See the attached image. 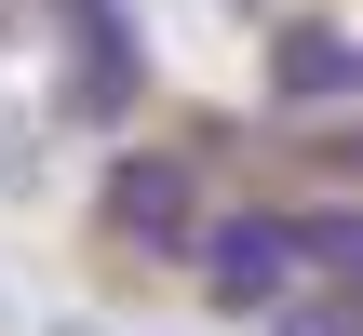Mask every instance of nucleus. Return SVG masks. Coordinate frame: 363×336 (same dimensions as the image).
<instances>
[{"label":"nucleus","instance_id":"f257e3e1","mask_svg":"<svg viewBox=\"0 0 363 336\" xmlns=\"http://www.w3.org/2000/svg\"><path fill=\"white\" fill-rule=\"evenodd\" d=\"M283 256H296V229H269V215H242V229H216V283H229V296H256V310H269V283H283Z\"/></svg>","mask_w":363,"mask_h":336},{"label":"nucleus","instance_id":"f03ea898","mask_svg":"<svg viewBox=\"0 0 363 336\" xmlns=\"http://www.w3.org/2000/svg\"><path fill=\"white\" fill-rule=\"evenodd\" d=\"M175 202H189V189H175V162H135V175H121V229H148V242H175V229H189Z\"/></svg>","mask_w":363,"mask_h":336},{"label":"nucleus","instance_id":"7ed1b4c3","mask_svg":"<svg viewBox=\"0 0 363 336\" xmlns=\"http://www.w3.org/2000/svg\"><path fill=\"white\" fill-rule=\"evenodd\" d=\"M283 81H296V108H323V94L350 81V54H337L323 27H296V40H283Z\"/></svg>","mask_w":363,"mask_h":336}]
</instances>
